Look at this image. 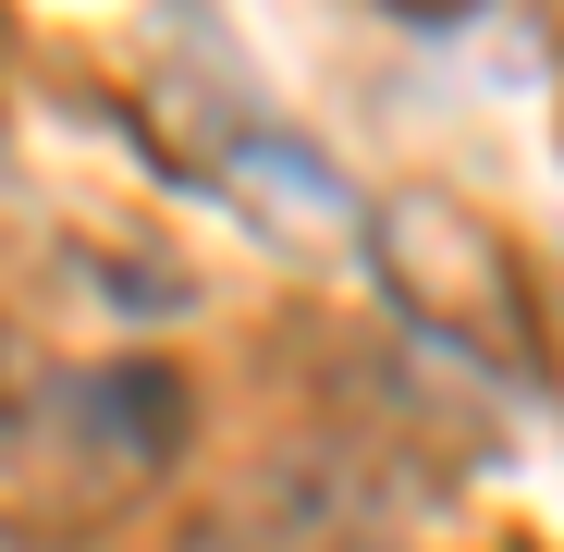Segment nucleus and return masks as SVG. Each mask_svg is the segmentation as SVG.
<instances>
[{
  "mask_svg": "<svg viewBox=\"0 0 564 552\" xmlns=\"http://www.w3.org/2000/svg\"><path fill=\"white\" fill-rule=\"evenodd\" d=\"M0 552H62L50 528H25V516H0Z\"/></svg>",
  "mask_w": 564,
  "mask_h": 552,
  "instance_id": "2",
  "label": "nucleus"
},
{
  "mask_svg": "<svg viewBox=\"0 0 564 552\" xmlns=\"http://www.w3.org/2000/svg\"><path fill=\"white\" fill-rule=\"evenodd\" d=\"M0 418H37L0 442V516H74V504H111L148 491L172 454H184V381L135 356H25L0 344Z\"/></svg>",
  "mask_w": 564,
  "mask_h": 552,
  "instance_id": "1",
  "label": "nucleus"
}]
</instances>
